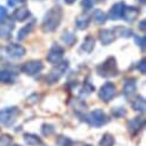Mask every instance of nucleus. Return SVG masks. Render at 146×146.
<instances>
[{
    "label": "nucleus",
    "mask_w": 146,
    "mask_h": 146,
    "mask_svg": "<svg viewBox=\"0 0 146 146\" xmlns=\"http://www.w3.org/2000/svg\"><path fill=\"white\" fill-rule=\"evenodd\" d=\"M62 8L60 6H54L52 7L44 16L43 21V30L44 32H53L56 30V28L60 25L61 20H62Z\"/></svg>",
    "instance_id": "1"
},
{
    "label": "nucleus",
    "mask_w": 146,
    "mask_h": 146,
    "mask_svg": "<svg viewBox=\"0 0 146 146\" xmlns=\"http://www.w3.org/2000/svg\"><path fill=\"white\" fill-rule=\"evenodd\" d=\"M102 1V0H82V7L85 11H90L96 4Z\"/></svg>",
    "instance_id": "29"
},
{
    "label": "nucleus",
    "mask_w": 146,
    "mask_h": 146,
    "mask_svg": "<svg viewBox=\"0 0 146 146\" xmlns=\"http://www.w3.org/2000/svg\"><path fill=\"white\" fill-rule=\"evenodd\" d=\"M14 29V22L11 19H5L0 23V37L1 38H8L11 37L12 31Z\"/></svg>",
    "instance_id": "11"
},
{
    "label": "nucleus",
    "mask_w": 146,
    "mask_h": 146,
    "mask_svg": "<svg viewBox=\"0 0 146 146\" xmlns=\"http://www.w3.org/2000/svg\"><path fill=\"white\" fill-rule=\"evenodd\" d=\"M85 121L96 128L102 127L104 124H106L108 122V116L106 115V113L102 111V109H94L93 112L89 113L86 116H84Z\"/></svg>",
    "instance_id": "5"
},
{
    "label": "nucleus",
    "mask_w": 146,
    "mask_h": 146,
    "mask_svg": "<svg viewBox=\"0 0 146 146\" xmlns=\"http://www.w3.org/2000/svg\"><path fill=\"white\" fill-rule=\"evenodd\" d=\"M114 145V137L111 133H105L99 141V146H113Z\"/></svg>",
    "instance_id": "26"
},
{
    "label": "nucleus",
    "mask_w": 146,
    "mask_h": 146,
    "mask_svg": "<svg viewBox=\"0 0 146 146\" xmlns=\"http://www.w3.org/2000/svg\"><path fill=\"white\" fill-rule=\"evenodd\" d=\"M14 146H21V145H14Z\"/></svg>",
    "instance_id": "40"
},
{
    "label": "nucleus",
    "mask_w": 146,
    "mask_h": 146,
    "mask_svg": "<svg viewBox=\"0 0 146 146\" xmlns=\"http://www.w3.org/2000/svg\"><path fill=\"white\" fill-rule=\"evenodd\" d=\"M145 1H146V0H139V3H140L141 5H144V4H145Z\"/></svg>",
    "instance_id": "39"
},
{
    "label": "nucleus",
    "mask_w": 146,
    "mask_h": 146,
    "mask_svg": "<svg viewBox=\"0 0 146 146\" xmlns=\"http://www.w3.org/2000/svg\"><path fill=\"white\" fill-rule=\"evenodd\" d=\"M76 1V0H64V3L67 4V5H71V4H74Z\"/></svg>",
    "instance_id": "38"
},
{
    "label": "nucleus",
    "mask_w": 146,
    "mask_h": 146,
    "mask_svg": "<svg viewBox=\"0 0 146 146\" xmlns=\"http://www.w3.org/2000/svg\"><path fill=\"white\" fill-rule=\"evenodd\" d=\"M61 39H62V42H63L64 44H67V45H69V46H71L72 44L76 42V37H75L74 32H71V31H69V30H67V31H64V32L62 33Z\"/></svg>",
    "instance_id": "23"
},
{
    "label": "nucleus",
    "mask_w": 146,
    "mask_h": 146,
    "mask_svg": "<svg viewBox=\"0 0 146 146\" xmlns=\"http://www.w3.org/2000/svg\"><path fill=\"white\" fill-rule=\"evenodd\" d=\"M131 106L135 111L137 112H145V107H146V104H145V99L140 96H137L132 101H131Z\"/></svg>",
    "instance_id": "19"
},
{
    "label": "nucleus",
    "mask_w": 146,
    "mask_h": 146,
    "mask_svg": "<svg viewBox=\"0 0 146 146\" xmlns=\"http://www.w3.org/2000/svg\"><path fill=\"white\" fill-rule=\"evenodd\" d=\"M63 54H64V50H63V47L60 46V45H58V44H54V45L50 48L46 59H47V61H48L50 63L56 64V63H59V62L62 61Z\"/></svg>",
    "instance_id": "8"
},
{
    "label": "nucleus",
    "mask_w": 146,
    "mask_h": 146,
    "mask_svg": "<svg viewBox=\"0 0 146 146\" xmlns=\"http://www.w3.org/2000/svg\"><path fill=\"white\" fill-rule=\"evenodd\" d=\"M94 45H96V39L93 38V36L88 35L82 44V50L86 53H91L94 48Z\"/></svg>",
    "instance_id": "18"
},
{
    "label": "nucleus",
    "mask_w": 146,
    "mask_h": 146,
    "mask_svg": "<svg viewBox=\"0 0 146 146\" xmlns=\"http://www.w3.org/2000/svg\"><path fill=\"white\" fill-rule=\"evenodd\" d=\"M35 21H31L30 23H28L27 25H24L22 29H20V31H19V33H17V39L19 40H22V39H24L27 36H29V33L33 30V28H35Z\"/></svg>",
    "instance_id": "20"
},
{
    "label": "nucleus",
    "mask_w": 146,
    "mask_h": 146,
    "mask_svg": "<svg viewBox=\"0 0 146 146\" xmlns=\"http://www.w3.org/2000/svg\"><path fill=\"white\" fill-rule=\"evenodd\" d=\"M97 72L99 76L102 77H114L119 74V68L116 64V60L113 56L107 58L101 64H99L97 67Z\"/></svg>",
    "instance_id": "2"
},
{
    "label": "nucleus",
    "mask_w": 146,
    "mask_h": 146,
    "mask_svg": "<svg viewBox=\"0 0 146 146\" xmlns=\"http://www.w3.org/2000/svg\"><path fill=\"white\" fill-rule=\"evenodd\" d=\"M115 96H116V88L112 82H107L100 88L99 98L102 101L108 102V101H111Z\"/></svg>",
    "instance_id": "7"
},
{
    "label": "nucleus",
    "mask_w": 146,
    "mask_h": 146,
    "mask_svg": "<svg viewBox=\"0 0 146 146\" xmlns=\"http://www.w3.org/2000/svg\"><path fill=\"white\" fill-rule=\"evenodd\" d=\"M30 11L27 8V7H19L14 11L13 13V19L15 21H19V22H23L25 20H28L30 17Z\"/></svg>",
    "instance_id": "15"
},
{
    "label": "nucleus",
    "mask_w": 146,
    "mask_h": 146,
    "mask_svg": "<svg viewBox=\"0 0 146 146\" xmlns=\"http://www.w3.org/2000/svg\"><path fill=\"white\" fill-rule=\"evenodd\" d=\"M24 141L30 146H37V145L42 144V139L37 135H33V133H25Z\"/></svg>",
    "instance_id": "22"
},
{
    "label": "nucleus",
    "mask_w": 146,
    "mask_h": 146,
    "mask_svg": "<svg viewBox=\"0 0 146 146\" xmlns=\"http://www.w3.org/2000/svg\"><path fill=\"white\" fill-rule=\"evenodd\" d=\"M67 68H68V61H61V62L56 63V66L46 75V77H45L46 83L52 85V84H55L56 82H59V80L66 72Z\"/></svg>",
    "instance_id": "4"
},
{
    "label": "nucleus",
    "mask_w": 146,
    "mask_h": 146,
    "mask_svg": "<svg viewBox=\"0 0 146 146\" xmlns=\"http://www.w3.org/2000/svg\"><path fill=\"white\" fill-rule=\"evenodd\" d=\"M125 114H127V112L124 108H114L113 109V115L115 117H121V116H124Z\"/></svg>",
    "instance_id": "33"
},
{
    "label": "nucleus",
    "mask_w": 146,
    "mask_h": 146,
    "mask_svg": "<svg viewBox=\"0 0 146 146\" xmlns=\"http://www.w3.org/2000/svg\"><path fill=\"white\" fill-rule=\"evenodd\" d=\"M135 42H136V44L141 48V51L144 52L145 51V45H146V38L144 37V36H136L135 37Z\"/></svg>",
    "instance_id": "32"
},
{
    "label": "nucleus",
    "mask_w": 146,
    "mask_h": 146,
    "mask_svg": "<svg viewBox=\"0 0 146 146\" xmlns=\"http://www.w3.org/2000/svg\"><path fill=\"white\" fill-rule=\"evenodd\" d=\"M136 89H137L136 80L135 78L127 80L125 83H124V86H123V94L125 97H130L136 92Z\"/></svg>",
    "instance_id": "17"
},
{
    "label": "nucleus",
    "mask_w": 146,
    "mask_h": 146,
    "mask_svg": "<svg viewBox=\"0 0 146 146\" xmlns=\"http://www.w3.org/2000/svg\"><path fill=\"white\" fill-rule=\"evenodd\" d=\"M6 16H7V11H6V8L3 7V6H0V23H1V22L6 19Z\"/></svg>",
    "instance_id": "35"
},
{
    "label": "nucleus",
    "mask_w": 146,
    "mask_h": 146,
    "mask_svg": "<svg viewBox=\"0 0 146 146\" xmlns=\"http://www.w3.org/2000/svg\"><path fill=\"white\" fill-rule=\"evenodd\" d=\"M99 39L102 45H109L116 39V35H115L114 30L102 29L99 31Z\"/></svg>",
    "instance_id": "12"
},
{
    "label": "nucleus",
    "mask_w": 146,
    "mask_h": 146,
    "mask_svg": "<svg viewBox=\"0 0 146 146\" xmlns=\"http://www.w3.org/2000/svg\"><path fill=\"white\" fill-rule=\"evenodd\" d=\"M114 32L116 36H121V37H124V38H128L132 35V30L125 27H116L114 29Z\"/></svg>",
    "instance_id": "24"
},
{
    "label": "nucleus",
    "mask_w": 146,
    "mask_h": 146,
    "mask_svg": "<svg viewBox=\"0 0 146 146\" xmlns=\"http://www.w3.org/2000/svg\"><path fill=\"white\" fill-rule=\"evenodd\" d=\"M19 115H20V109L17 107L4 108L0 111V124L5 127H11L15 123Z\"/></svg>",
    "instance_id": "3"
},
{
    "label": "nucleus",
    "mask_w": 146,
    "mask_h": 146,
    "mask_svg": "<svg viewBox=\"0 0 146 146\" xmlns=\"http://www.w3.org/2000/svg\"><path fill=\"white\" fill-rule=\"evenodd\" d=\"M90 24V19L85 15H82V16H78L76 19V27L80 29V30H84L89 27Z\"/></svg>",
    "instance_id": "25"
},
{
    "label": "nucleus",
    "mask_w": 146,
    "mask_h": 146,
    "mask_svg": "<svg viewBox=\"0 0 146 146\" xmlns=\"http://www.w3.org/2000/svg\"><path fill=\"white\" fill-rule=\"evenodd\" d=\"M92 19H93L96 24L100 25V24H104L107 21V15L101 9H94L93 13H92Z\"/></svg>",
    "instance_id": "21"
},
{
    "label": "nucleus",
    "mask_w": 146,
    "mask_h": 146,
    "mask_svg": "<svg viewBox=\"0 0 146 146\" xmlns=\"http://www.w3.org/2000/svg\"><path fill=\"white\" fill-rule=\"evenodd\" d=\"M137 68H138V70H139L140 74H143V75H144L145 72H146V60H145V59H143V60L138 63Z\"/></svg>",
    "instance_id": "34"
},
{
    "label": "nucleus",
    "mask_w": 146,
    "mask_h": 146,
    "mask_svg": "<svg viewBox=\"0 0 146 146\" xmlns=\"http://www.w3.org/2000/svg\"><path fill=\"white\" fill-rule=\"evenodd\" d=\"M56 144L59 146H71L72 144V140L68 137H64V136H59L58 139H56Z\"/></svg>",
    "instance_id": "28"
},
{
    "label": "nucleus",
    "mask_w": 146,
    "mask_h": 146,
    "mask_svg": "<svg viewBox=\"0 0 146 146\" xmlns=\"http://www.w3.org/2000/svg\"><path fill=\"white\" fill-rule=\"evenodd\" d=\"M22 71L24 72L25 75H29V76H35L39 74V72L44 69V64L40 60H31V61H28L25 62L23 66H22Z\"/></svg>",
    "instance_id": "6"
},
{
    "label": "nucleus",
    "mask_w": 146,
    "mask_h": 146,
    "mask_svg": "<svg viewBox=\"0 0 146 146\" xmlns=\"http://www.w3.org/2000/svg\"><path fill=\"white\" fill-rule=\"evenodd\" d=\"M7 1H8V5H9V6L14 7V6L17 5V4H24L27 0H7Z\"/></svg>",
    "instance_id": "36"
},
{
    "label": "nucleus",
    "mask_w": 146,
    "mask_h": 146,
    "mask_svg": "<svg viewBox=\"0 0 146 146\" xmlns=\"http://www.w3.org/2000/svg\"><path fill=\"white\" fill-rule=\"evenodd\" d=\"M124 3L123 1H120V3H116L113 5V7L109 11L107 17L111 19L113 21H116V20H120L122 19V13H123V9H124Z\"/></svg>",
    "instance_id": "14"
},
{
    "label": "nucleus",
    "mask_w": 146,
    "mask_h": 146,
    "mask_svg": "<svg viewBox=\"0 0 146 146\" xmlns=\"http://www.w3.org/2000/svg\"><path fill=\"white\" fill-rule=\"evenodd\" d=\"M6 54L12 59H21L25 54V48L20 44H9L6 47Z\"/></svg>",
    "instance_id": "9"
},
{
    "label": "nucleus",
    "mask_w": 146,
    "mask_h": 146,
    "mask_svg": "<svg viewBox=\"0 0 146 146\" xmlns=\"http://www.w3.org/2000/svg\"><path fill=\"white\" fill-rule=\"evenodd\" d=\"M140 14V9L135 7V6H124L123 13H122V19L127 22H133Z\"/></svg>",
    "instance_id": "10"
},
{
    "label": "nucleus",
    "mask_w": 146,
    "mask_h": 146,
    "mask_svg": "<svg viewBox=\"0 0 146 146\" xmlns=\"http://www.w3.org/2000/svg\"><path fill=\"white\" fill-rule=\"evenodd\" d=\"M16 78V72L11 70H3L0 71V83L4 84H11L14 83Z\"/></svg>",
    "instance_id": "16"
},
{
    "label": "nucleus",
    "mask_w": 146,
    "mask_h": 146,
    "mask_svg": "<svg viewBox=\"0 0 146 146\" xmlns=\"http://www.w3.org/2000/svg\"><path fill=\"white\" fill-rule=\"evenodd\" d=\"M92 91H94V86L93 85H91L89 82H86L85 84H84V86H83V89L81 90V92H80V96L81 97H88Z\"/></svg>",
    "instance_id": "27"
},
{
    "label": "nucleus",
    "mask_w": 146,
    "mask_h": 146,
    "mask_svg": "<svg viewBox=\"0 0 146 146\" xmlns=\"http://www.w3.org/2000/svg\"><path fill=\"white\" fill-rule=\"evenodd\" d=\"M145 23H146L145 20H143V21L139 22V29H140L141 31H145V29H146V28H145Z\"/></svg>",
    "instance_id": "37"
},
{
    "label": "nucleus",
    "mask_w": 146,
    "mask_h": 146,
    "mask_svg": "<svg viewBox=\"0 0 146 146\" xmlns=\"http://www.w3.org/2000/svg\"><path fill=\"white\" fill-rule=\"evenodd\" d=\"M85 146H91V145H85Z\"/></svg>",
    "instance_id": "41"
},
{
    "label": "nucleus",
    "mask_w": 146,
    "mask_h": 146,
    "mask_svg": "<svg viewBox=\"0 0 146 146\" xmlns=\"http://www.w3.org/2000/svg\"><path fill=\"white\" fill-rule=\"evenodd\" d=\"M12 141H13V138L9 135L0 136V146H11Z\"/></svg>",
    "instance_id": "30"
},
{
    "label": "nucleus",
    "mask_w": 146,
    "mask_h": 146,
    "mask_svg": "<svg viewBox=\"0 0 146 146\" xmlns=\"http://www.w3.org/2000/svg\"><path fill=\"white\" fill-rule=\"evenodd\" d=\"M53 132H54V127H53L52 124L45 123V124L42 125V133H43L44 136H50V135H52Z\"/></svg>",
    "instance_id": "31"
},
{
    "label": "nucleus",
    "mask_w": 146,
    "mask_h": 146,
    "mask_svg": "<svg viewBox=\"0 0 146 146\" xmlns=\"http://www.w3.org/2000/svg\"><path fill=\"white\" fill-rule=\"evenodd\" d=\"M144 125H145V120L143 119V117H139V116H137V117H135V119H132L129 123H128V130H129V132L131 133V135H137L143 128H144Z\"/></svg>",
    "instance_id": "13"
}]
</instances>
